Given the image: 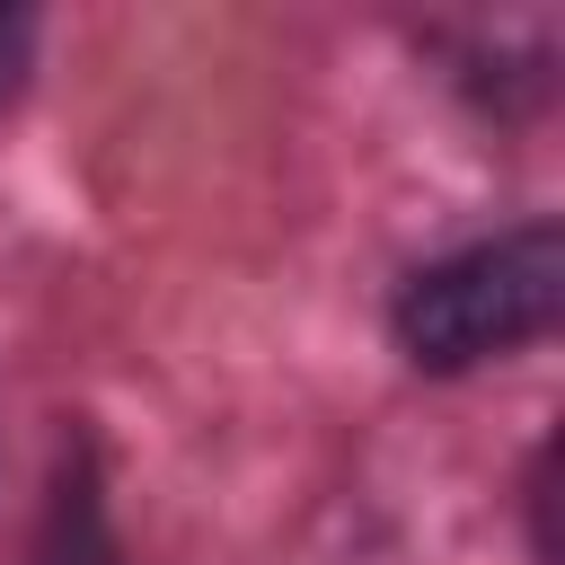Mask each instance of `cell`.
<instances>
[{"label": "cell", "instance_id": "6da1fadb", "mask_svg": "<svg viewBox=\"0 0 565 565\" xmlns=\"http://www.w3.org/2000/svg\"><path fill=\"white\" fill-rule=\"evenodd\" d=\"M556 309H565V238L539 221V230H512V238H486V247L424 265L397 291L388 327L415 371H468L486 353L547 335Z\"/></svg>", "mask_w": 565, "mask_h": 565}, {"label": "cell", "instance_id": "7a4b0ae2", "mask_svg": "<svg viewBox=\"0 0 565 565\" xmlns=\"http://www.w3.org/2000/svg\"><path fill=\"white\" fill-rule=\"evenodd\" d=\"M26 53H35V26L9 9V18H0V97H18V79H26Z\"/></svg>", "mask_w": 565, "mask_h": 565}]
</instances>
